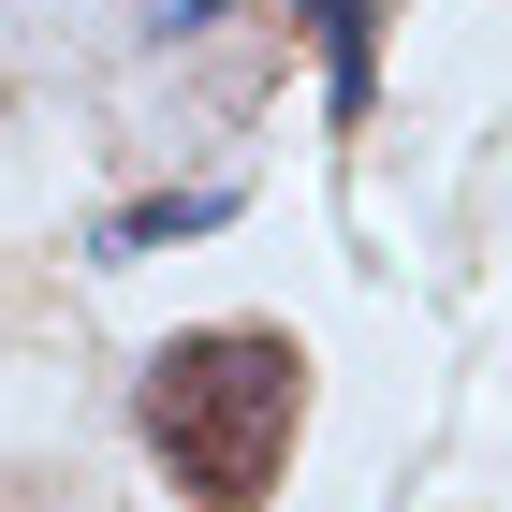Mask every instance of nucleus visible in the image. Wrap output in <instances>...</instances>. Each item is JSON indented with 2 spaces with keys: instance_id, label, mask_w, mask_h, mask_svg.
<instances>
[{
  "instance_id": "nucleus-3",
  "label": "nucleus",
  "mask_w": 512,
  "mask_h": 512,
  "mask_svg": "<svg viewBox=\"0 0 512 512\" xmlns=\"http://www.w3.org/2000/svg\"><path fill=\"white\" fill-rule=\"evenodd\" d=\"M205 220H235V191H191V205H132V220H103V264H132V249H161V235H205Z\"/></svg>"
},
{
  "instance_id": "nucleus-2",
  "label": "nucleus",
  "mask_w": 512,
  "mask_h": 512,
  "mask_svg": "<svg viewBox=\"0 0 512 512\" xmlns=\"http://www.w3.org/2000/svg\"><path fill=\"white\" fill-rule=\"evenodd\" d=\"M322 30V103L337 118H366V88H381V30H366V0H293Z\"/></svg>"
},
{
  "instance_id": "nucleus-1",
  "label": "nucleus",
  "mask_w": 512,
  "mask_h": 512,
  "mask_svg": "<svg viewBox=\"0 0 512 512\" xmlns=\"http://www.w3.org/2000/svg\"><path fill=\"white\" fill-rule=\"evenodd\" d=\"M132 425L176 469L191 512H264V483L293 469V425H308V352L278 322H205V337H161L147 381H132Z\"/></svg>"
}]
</instances>
